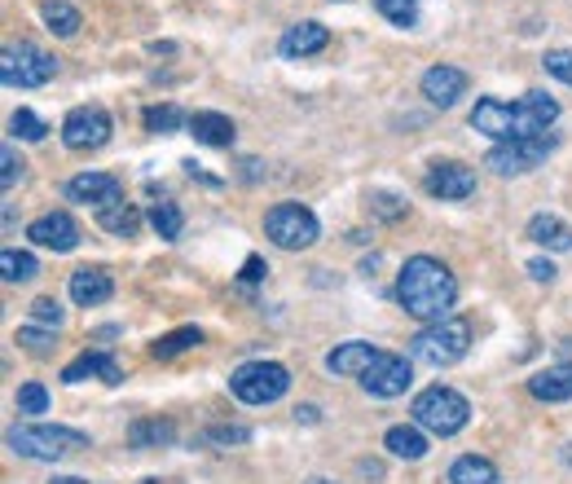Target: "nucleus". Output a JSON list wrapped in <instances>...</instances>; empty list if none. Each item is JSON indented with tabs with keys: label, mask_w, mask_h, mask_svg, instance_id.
<instances>
[{
	"label": "nucleus",
	"mask_w": 572,
	"mask_h": 484,
	"mask_svg": "<svg viewBox=\"0 0 572 484\" xmlns=\"http://www.w3.org/2000/svg\"><path fill=\"white\" fill-rule=\"evenodd\" d=\"M559 119V102L550 93H524L515 106L497 102V97H480L476 111H471V128L493 137L497 146L502 141H528V137H541L550 132V124Z\"/></svg>",
	"instance_id": "nucleus-1"
},
{
	"label": "nucleus",
	"mask_w": 572,
	"mask_h": 484,
	"mask_svg": "<svg viewBox=\"0 0 572 484\" xmlns=\"http://www.w3.org/2000/svg\"><path fill=\"white\" fill-rule=\"evenodd\" d=\"M397 300H401V309L410 318L432 326V322L449 318V309L458 300V283L436 256H410L401 265V274H397Z\"/></svg>",
	"instance_id": "nucleus-2"
},
{
	"label": "nucleus",
	"mask_w": 572,
	"mask_h": 484,
	"mask_svg": "<svg viewBox=\"0 0 572 484\" xmlns=\"http://www.w3.org/2000/svg\"><path fill=\"white\" fill-rule=\"evenodd\" d=\"M471 348V322L467 318H445V322H432L423 326L414 339H410V357L423 361V366H454L462 361Z\"/></svg>",
	"instance_id": "nucleus-3"
},
{
	"label": "nucleus",
	"mask_w": 572,
	"mask_h": 484,
	"mask_svg": "<svg viewBox=\"0 0 572 484\" xmlns=\"http://www.w3.org/2000/svg\"><path fill=\"white\" fill-rule=\"evenodd\" d=\"M10 449L23 458H41V462H58L67 453L89 449V436L76 427H54V423H23L10 427Z\"/></svg>",
	"instance_id": "nucleus-4"
},
{
	"label": "nucleus",
	"mask_w": 572,
	"mask_h": 484,
	"mask_svg": "<svg viewBox=\"0 0 572 484\" xmlns=\"http://www.w3.org/2000/svg\"><path fill=\"white\" fill-rule=\"evenodd\" d=\"M410 414H414V423H419L423 431H432V436H458V431L467 427V418H471V405H467L462 392L436 383V388H427V392L414 396Z\"/></svg>",
	"instance_id": "nucleus-5"
},
{
	"label": "nucleus",
	"mask_w": 572,
	"mask_h": 484,
	"mask_svg": "<svg viewBox=\"0 0 572 484\" xmlns=\"http://www.w3.org/2000/svg\"><path fill=\"white\" fill-rule=\"evenodd\" d=\"M264 233L282 252H309L322 238V224L305 203H277V207L264 211Z\"/></svg>",
	"instance_id": "nucleus-6"
},
{
	"label": "nucleus",
	"mask_w": 572,
	"mask_h": 484,
	"mask_svg": "<svg viewBox=\"0 0 572 484\" xmlns=\"http://www.w3.org/2000/svg\"><path fill=\"white\" fill-rule=\"evenodd\" d=\"M286 388H291V374L277 361H247L229 374V392L242 405H273L277 396H286Z\"/></svg>",
	"instance_id": "nucleus-7"
},
{
	"label": "nucleus",
	"mask_w": 572,
	"mask_h": 484,
	"mask_svg": "<svg viewBox=\"0 0 572 484\" xmlns=\"http://www.w3.org/2000/svg\"><path fill=\"white\" fill-rule=\"evenodd\" d=\"M54 71H58L54 54H45L32 41L5 45V54H0V80H5L10 89H41V84L54 80Z\"/></svg>",
	"instance_id": "nucleus-8"
},
{
	"label": "nucleus",
	"mask_w": 572,
	"mask_h": 484,
	"mask_svg": "<svg viewBox=\"0 0 572 484\" xmlns=\"http://www.w3.org/2000/svg\"><path fill=\"white\" fill-rule=\"evenodd\" d=\"M554 150V132H541V137H528V141H502L484 154V168H493L497 176H524L533 172L546 154Z\"/></svg>",
	"instance_id": "nucleus-9"
},
{
	"label": "nucleus",
	"mask_w": 572,
	"mask_h": 484,
	"mask_svg": "<svg viewBox=\"0 0 572 484\" xmlns=\"http://www.w3.org/2000/svg\"><path fill=\"white\" fill-rule=\"evenodd\" d=\"M115 124L106 115V106H76L67 119H62V141L67 150H102L111 141Z\"/></svg>",
	"instance_id": "nucleus-10"
},
{
	"label": "nucleus",
	"mask_w": 572,
	"mask_h": 484,
	"mask_svg": "<svg viewBox=\"0 0 572 484\" xmlns=\"http://www.w3.org/2000/svg\"><path fill=\"white\" fill-rule=\"evenodd\" d=\"M410 383H414V370H410V361H405V357H397V353H379V357H375V366L362 374V388H366L370 396H379V401L401 396Z\"/></svg>",
	"instance_id": "nucleus-11"
},
{
	"label": "nucleus",
	"mask_w": 572,
	"mask_h": 484,
	"mask_svg": "<svg viewBox=\"0 0 572 484\" xmlns=\"http://www.w3.org/2000/svg\"><path fill=\"white\" fill-rule=\"evenodd\" d=\"M27 238L36 242V247H49V252H76L80 247V224L71 211H49L41 220H32Z\"/></svg>",
	"instance_id": "nucleus-12"
},
{
	"label": "nucleus",
	"mask_w": 572,
	"mask_h": 484,
	"mask_svg": "<svg viewBox=\"0 0 572 484\" xmlns=\"http://www.w3.org/2000/svg\"><path fill=\"white\" fill-rule=\"evenodd\" d=\"M67 198H71V203H84V207L93 203V207L102 211V207H111V203L124 198V181L111 176V172H80V176L67 181Z\"/></svg>",
	"instance_id": "nucleus-13"
},
{
	"label": "nucleus",
	"mask_w": 572,
	"mask_h": 484,
	"mask_svg": "<svg viewBox=\"0 0 572 484\" xmlns=\"http://www.w3.org/2000/svg\"><path fill=\"white\" fill-rule=\"evenodd\" d=\"M427 194L449 198V203H462V198L476 194V172L462 168V163H432V172H427Z\"/></svg>",
	"instance_id": "nucleus-14"
},
{
	"label": "nucleus",
	"mask_w": 572,
	"mask_h": 484,
	"mask_svg": "<svg viewBox=\"0 0 572 484\" xmlns=\"http://www.w3.org/2000/svg\"><path fill=\"white\" fill-rule=\"evenodd\" d=\"M467 93V71H458V67H432L427 76H423V97L432 102V106H441V111H449L458 97Z\"/></svg>",
	"instance_id": "nucleus-15"
},
{
	"label": "nucleus",
	"mask_w": 572,
	"mask_h": 484,
	"mask_svg": "<svg viewBox=\"0 0 572 484\" xmlns=\"http://www.w3.org/2000/svg\"><path fill=\"white\" fill-rule=\"evenodd\" d=\"M111 296H115V283H111L106 269L84 265V269L71 274V300H76L80 309H98V304H106Z\"/></svg>",
	"instance_id": "nucleus-16"
},
{
	"label": "nucleus",
	"mask_w": 572,
	"mask_h": 484,
	"mask_svg": "<svg viewBox=\"0 0 572 484\" xmlns=\"http://www.w3.org/2000/svg\"><path fill=\"white\" fill-rule=\"evenodd\" d=\"M84 379H102V383H124V370L111 353H80L67 370H62V383H84Z\"/></svg>",
	"instance_id": "nucleus-17"
},
{
	"label": "nucleus",
	"mask_w": 572,
	"mask_h": 484,
	"mask_svg": "<svg viewBox=\"0 0 572 484\" xmlns=\"http://www.w3.org/2000/svg\"><path fill=\"white\" fill-rule=\"evenodd\" d=\"M327 45H331V32L322 23H296V27H286L277 49H282V58H313Z\"/></svg>",
	"instance_id": "nucleus-18"
},
{
	"label": "nucleus",
	"mask_w": 572,
	"mask_h": 484,
	"mask_svg": "<svg viewBox=\"0 0 572 484\" xmlns=\"http://www.w3.org/2000/svg\"><path fill=\"white\" fill-rule=\"evenodd\" d=\"M384 348H375V344H366V339H353V344H340L335 353H327V370L331 374H366L370 366H375V357H379Z\"/></svg>",
	"instance_id": "nucleus-19"
},
{
	"label": "nucleus",
	"mask_w": 572,
	"mask_h": 484,
	"mask_svg": "<svg viewBox=\"0 0 572 484\" xmlns=\"http://www.w3.org/2000/svg\"><path fill=\"white\" fill-rule=\"evenodd\" d=\"M190 132H194V141L216 146V150H229V146H233V137H238L233 119H229V115H220V111H198V115H190Z\"/></svg>",
	"instance_id": "nucleus-20"
},
{
	"label": "nucleus",
	"mask_w": 572,
	"mask_h": 484,
	"mask_svg": "<svg viewBox=\"0 0 572 484\" xmlns=\"http://www.w3.org/2000/svg\"><path fill=\"white\" fill-rule=\"evenodd\" d=\"M524 233L537 242V247H546V252H572V229L559 216H550V211H537Z\"/></svg>",
	"instance_id": "nucleus-21"
},
{
	"label": "nucleus",
	"mask_w": 572,
	"mask_h": 484,
	"mask_svg": "<svg viewBox=\"0 0 572 484\" xmlns=\"http://www.w3.org/2000/svg\"><path fill=\"white\" fill-rule=\"evenodd\" d=\"M384 449L392 453V458H405V462H419V458H427V436H423V427L414 423H397V427H388L384 431Z\"/></svg>",
	"instance_id": "nucleus-22"
},
{
	"label": "nucleus",
	"mask_w": 572,
	"mask_h": 484,
	"mask_svg": "<svg viewBox=\"0 0 572 484\" xmlns=\"http://www.w3.org/2000/svg\"><path fill=\"white\" fill-rule=\"evenodd\" d=\"M528 392H533L537 401H572V366L563 361V366L537 370V374L528 379Z\"/></svg>",
	"instance_id": "nucleus-23"
},
{
	"label": "nucleus",
	"mask_w": 572,
	"mask_h": 484,
	"mask_svg": "<svg viewBox=\"0 0 572 484\" xmlns=\"http://www.w3.org/2000/svg\"><path fill=\"white\" fill-rule=\"evenodd\" d=\"M41 19H45V27H49L54 36H62V41H71V36L84 27L80 10L67 5V0H45V5H41Z\"/></svg>",
	"instance_id": "nucleus-24"
},
{
	"label": "nucleus",
	"mask_w": 572,
	"mask_h": 484,
	"mask_svg": "<svg viewBox=\"0 0 572 484\" xmlns=\"http://www.w3.org/2000/svg\"><path fill=\"white\" fill-rule=\"evenodd\" d=\"M98 224L106 229V233H119V238H133L137 229H141V211L133 207V203H111V207H102L98 211Z\"/></svg>",
	"instance_id": "nucleus-25"
},
{
	"label": "nucleus",
	"mask_w": 572,
	"mask_h": 484,
	"mask_svg": "<svg viewBox=\"0 0 572 484\" xmlns=\"http://www.w3.org/2000/svg\"><path fill=\"white\" fill-rule=\"evenodd\" d=\"M449 484H497V466H493L489 458L467 453V458H458V462L449 466Z\"/></svg>",
	"instance_id": "nucleus-26"
},
{
	"label": "nucleus",
	"mask_w": 572,
	"mask_h": 484,
	"mask_svg": "<svg viewBox=\"0 0 572 484\" xmlns=\"http://www.w3.org/2000/svg\"><path fill=\"white\" fill-rule=\"evenodd\" d=\"M128 440H133V449H159V445L176 440V427L168 418H146V423H133Z\"/></svg>",
	"instance_id": "nucleus-27"
},
{
	"label": "nucleus",
	"mask_w": 572,
	"mask_h": 484,
	"mask_svg": "<svg viewBox=\"0 0 572 484\" xmlns=\"http://www.w3.org/2000/svg\"><path fill=\"white\" fill-rule=\"evenodd\" d=\"M150 224H155V233L163 242H176L181 229H185V216H181V207L172 198H163V203H150Z\"/></svg>",
	"instance_id": "nucleus-28"
},
{
	"label": "nucleus",
	"mask_w": 572,
	"mask_h": 484,
	"mask_svg": "<svg viewBox=\"0 0 572 484\" xmlns=\"http://www.w3.org/2000/svg\"><path fill=\"white\" fill-rule=\"evenodd\" d=\"M0 274H5V283H32V278L41 274V265H36L32 252H14V247H5V252H0Z\"/></svg>",
	"instance_id": "nucleus-29"
},
{
	"label": "nucleus",
	"mask_w": 572,
	"mask_h": 484,
	"mask_svg": "<svg viewBox=\"0 0 572 484\" xmlns=\"http://www.w3.org/2000/svg\"><path fill=\"white\" fill-rule=\"evenodd\" d=\"M194 344H203V331H198V326H181V331L163 335L150 353H155L159 361H168V357H176V353H185V348H194Z\"/></svg>",
	"instance_id": "nucleus-30"
},
{
	"label": "nucleus",
	"mask_w": 572,
	"mask_h": 484,
	"mask_svg": "<svg viewBox=\"0 0 572 484\" xmlns=\"http://www.w3.org/2000/svg\"><path fill=\"white\" fill-rule=\"evenodd\" d=\"M146 128L150 132H176V128H190V115L181 106H150L146 111Z\"/></svg>",
	"instance_id": "nucleus-31"
},
{
	"label": "nucleus",
	"mask_w": 572,
	"mask_h": 484,
	"mask_svg": "<svg viewBox=\"0 0 572 484\" xmlns=\"http://www.w3.org/2000/svg\"><path fill=\"white\" fill-rule=\"evenodd\" d=\"M10 132H14V137H23V141H45L49 124H45L36 111H27V106H23V111H14V115H10Z\"/></svg>",
	"instance_id": "nucleus-32"
},
{
	"label": "nucleus",
	"mask_w": 572,
	"mask_h": 484,
	"mask_svg": "<svg viewBox=\"0 0 572 484\" xmlns=\"http://www.w3.org/2000/svg\"><path fill=\"white\" fill-rule=\"evenodd\" d=\"M375 10L397 23V27H414L419 23V0H375Z\"/></svg>",
	"instance_id": "nucleus-33"
},
{
	"label": "nucleus",
	"mask_w": 572,
	"mask_h": 484,
	"mask_svg": "<svg viewBox=\"0 0 572 484\" xmlns=\"http://www.w3.org/2000/svg\"><path fill=\"white\" fill-rule=\"evenodd\" d=\"M19 414H49V392H45V383H23V388H19Z\"/></svg>",
	"instance_id": "nucleus-34"
},
{
	"label": "nucleus",
	"mask_w": 572,
	"mask_h": 484,
	"mask_svg": "<svg viewBox=\"0 0 572 484\" xmlns=\"http://www.w3.org/2000/svg\"><path fill=\"white\" fill-rule=\"evenodd\" d=\"M0 168H5V172H0V189H14V185L27 176V163L14 154V146L0 150Z\"/></svg>",
	"instance_id": "nucleus-35"
},
{
	"label": "nucleus",
	"mask_w": 572,
	"mask_h": 484,
	"mask_svg": "<svg viewBox=\"0 0 572 484\" xmlns=\"http://www.w3.org/2000/svg\"><path fill=\"white\" fill-rule=\"evenodd\" d=\"M19 344H23L32 357H49V353H54V335H49V331H36V326H23V331H19Z\"/></svg>",
	"instance_id": "nucleus-36"
},
{
	"label": "nucleus",
	"mask_w": 572,
	"mask_h": 484,
	"mask_svg": "<svg viewBox=\"0 0 572 484\" xmlns=\"http://www.w3.org/2000/svg\"><path fill=\"white\" fill-rule=\"evenodd\" d=\"M546 71L554 76V80H563V84H572V49H550L546 58Z\"/></svg>",
	"instance_id": "nucleus-37"
},
{
	"label": "nucleus",
	"mask_w": 572,
	"mask_h": 484,
	"mask_svg": "<svg viewBox=\"0 0 572 484\" xmlns=\"http://www.w3.org/2000/svg\"><path fill=\"white\" fill-rule=\"evenodd\" d=\"M32 318H36V322H45V326H62V322H67V313H62V304H58L54 296L36 300V304H32Z\"/></svg>",
	"instance_id": "nucleus-38"
},
{
	"label": "nucleus",
	"mask_w": 572,
	"mask_h": 484,
	"mask_svg": "<svg viewBox=\"0 0 572 484\" xmlns=\"http://www.w3.org/2000/svg\"><path fill=\"white\" fill-rule=\"evenodd\" d=\"M370 207H375V216H384V220L405 216V203H401V198H392V194H370Z\"/></svg>",
	"instance_id": "nucleus-39"
},
{
	"label": "nucleus",
	"mask_w": 572,
	"mask_h": 484,
	"mask_svg": "<svg viewBox=\"0 0 572 484\" xmlns=\"http://www.w3.org/2000/svg\"><path fill=\"white\" fill-rule=\"evenodd\" d=\"M528 278L533 283H554V265L550 261H528Z\"/></svg>",
	"instance_id": "nucleus-40"
},
{
	"label": "nucleus",
	"mask_w": 572,
	"mask_h": 484,
	"mask_svg": "<svg viewBox=\"0 0 572 484\" xmlns=\"http://www.w3.org/2000/svg\"><path fill=\"white\" fill-rule=\"evenodd\" d=\"M251 431L247 427H211V440H220V445H229V440H247Z\"/></svg>",
	"instance_id": "nucleus-41"
},
{
	"label": "nucleus",
	"mask_w": 572,
	"mask_h": 484,
	"mask_svg": "<svg viewBox=\"0 0 572 484\" xmlns=\"http://www.w3.org/2000/svg\"><path fill=\"white\" fill-rule=\"evenodd\" d=\"M264 274H268V269L260 265V256H251V261H247V269H242V278H247V283H260Z\"/></svg>",
	"instance_id": "nucleus-42"
},
{
	"label": "nucleus",
	"mask_w": 572,
	"mask_h": 484,
	"mask_svg": "<svg viewBox=\"0 0 572 484\" xmlns=\"http://www.w3.org/2000/svg\"><path fill=\"white\" fill-rule=\"evenodd\" d=\"M54 484H84V480H76V475H58Z\"/></svg>",
	"instance_id": "nucleus-43"
},
{
	"label": "nucleus",
	"mask_w": 572,
	"mask_h": 484,
	"mask_svg": "<svg viewBox=\"0 0 572 484\" xmlns=\"http://www.w3.org/2000/svg\"><path fill=\"white\" fill-rule=\"evenodd\" d=\"M309 484H331V480H309Z\"/></svg>",
	"instance_id": "nucleus-44"
}]
</instances>
